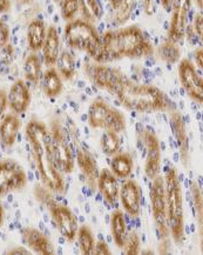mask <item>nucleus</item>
<instances>
[{
    "label": "nucleus",
    "mask_w": 203,
    "mask_h": 255,
    "mask_svg": "<svg viewBox=\"0 0 203 255\" xmlns=\"http://www.w3.org/2000/svg\"><path fill=\"white\" fill-rule=\"evenodd\" d=\"M100 147L103 154L107 156H113L116 153H119L121 147L119 134L112 132V130H104L100 139Z\"/></svg>",
    "instance_id": "cd10ccee"
},
{
    "label": "nucleus",
    "mask_w": 203,
    "mask_h": 255,
    "mask_svg": "<svg viewBox=\"0 0 203 255\" xmlns=\"http://www.w3.org/2000/svg\"><path fill=\"white\" fill-rule=\"evenodd\" d=\"M121 2H122V0H109V4L113 7L114 11H115V9H117V8L120 7Z\"/></svg>",
    "instance_id": "49530a36"
},
{
    "label": "nucleus",
    "mask_w": 203,
    "mask_h": 255,
    "mask_svg": "<svg viewBox=\"0 0 203 255\" xmlns=\"http://www.w3.org/2000/svg\"><path fill=\"white\" fill-rule=\"evenodd\" d=\"M31 92L24 80L18 79L12 84L7 92V103L12 113L21 116L31 105Z\"/></svg>",
    "instance_id": "f3484780"
},
{
    "label": "nucleus",
    "mask_w": 203,
    "mask_h": 255,
    "mask_svg": "<svg viewBox=\"0 0 203 255\" xmlns=\"http://www.w3.org/2000/svg\"><path fill=\"white\" fill-rule=\"evenodd\" d=\"M34 194L37 200L44 204L50 211L52 220L54 221L61 237L68 244L74 243V240L77 239L78 230H79V222H78L75 214L71 211V208L65 205L58 204L54 200V198L48 193V188L46 187L37 185L34 188Z\"/></svg>",
    "instance_id": "423d86ee"
},
{
    "label": "nucleus",
    "mask_w": 203,
    "mask_h": 255,
    "mask_svg": "<svg viewBox=\"0 0 203 255\" xmlns=\"http://www.w3.org/2000/svg\"><path fill=\"white\" fill-rule=\"evenodd\" d=\"M51 145L55 165L59 172L64 174H71L75 167V158L73 149L68 142L66 130L64 129L61 123L54 119L51 124Z\"/></svg>",
    "instance_id": "6e6552de"
},
{
    "label": "nucleus",
    "mask_w": 203,
    "mask_h": 255,
    "mask_svg": "<svg viewBox=\"0 0 203 255\" xmlns=\"http://www.w3.org/2000/svg\"><path fill=\"white\" fill-rule=\"evenodd\" d=\"M46 32H47V27L40 19H33L29 22L27 32H26V40H27L29 51L37 53L38 51L41 50L46 38Z\"/></svg>",
    "instance_id": "5701e85b"
},
{
    "label": "nucleus",
    "mask_w": 203,
    "mask_h": 255,
    "mask_svg": "<svg viewBox=\"0 0 203 255\" xmlns=\"http://www.w3.org/2000/svg\"><path fill=\"white\" fill-rule=\"evenodd\" d=\"M79 11H81L84 19L94 22L100 20L102 17V9H101L98 0H78Z\"/></svg>",
    "instance_id": "7c9ffc66"
},
{
    "label": "nucleus",
    "mask_w": 203,
    "mask_h": 255,
    "mask_svg": "<svg viewBox=\"0 0 203 255\" xmlns=\"http://www.w3.org/2000/svg\"><path fill=\"white\" fill-rule=\"evenodd\" d=\"M54 1H57V2H60V1H61V0H54Z\"/></svg>",
    "instance_id": "8fccbe9b"
},
{
    "label": "nucleus",
    "mask_w": 203,
    "mask_h": 255,
    "mask_svg": "<svg viewBox=\"0 0 203 255\" xmlns=\"http://www.w3.org/2000/svg\"><path fill=\"white\" fill-rule=\"evenodd\" d=\"M192 8V0H173L172 18L168 29V40L181 44L188 27V14Z\"/></svg>",
    "instance_id": "f8f14e48"
},
{
    "label": "nucleus",
    "mask_w": 203,
    "mask_h": 255,
    "mask_svg": "<svg viewBox=\"0 0 203 255\" xmlns=\"http://www.w3.org/2000/svg\"><path fill=\"white\" fill-rule=\"evenodd\" d=\"M194 29H195V33L198 34V37H199L200 39H202V34H203V21H202V13H201V12H199L198 14L195 15Z\"/></svg>",
    "instance_id": "58836bf2"
},
{
    "label": "nucleus",
    "mask_w": 203,
    "mask_h": 255,
    "mask_svg": "<svg viewBox=\"0 0 203 255\" xmlns=\"http://www.w3.org/2000/svg\"><path fill=\"white\" fill-rule=\"evenodd\" d=\"M165 191L167 205V221L169 234L175 244H182L185 240V215H183L182 187L178 171L169 167L165 174Z\"/></svg>",
    "instance_id": "20e7f679"
},
{
    "label": "nucleus",
    "mask_w": 203,
    "mask_h": 255,
    "mask_svg": "<svg viewBox=\"0 0 203 255\" xmlns=\"http://www.w3.org/2000/svg\"><path fill=\"white\" fill-rule=\"evenodd\" d=\"M196 4H198L200 11H202V0H195Z\"/></svg>",
    "instance_id": "de8ad7c7"
},
{
    "label": "nucleus",
    "mask_w": 203,
    "mask_h": 255,
    "mask_svg": "<svg viewBox=\"0 0 203 255\" xmlns=\"http://www.w3.org/2000/svg\"><path fill=\"white\" fill-rule=\"evenodd\" d=\"M192 198L194 202V209L196 213V220L199 222L200 228H202V218H203V201L201 188L195 181L192 182Z\"/></svg>",
    "instance_id": "72a5a7b5"
},
{
    "label": "nucleus",
    "mask_w": 203,
    "mask_h": 255,
    "mask_svg": "<svg viewBox=\"0 0 203 255\" xmlns=\"http://www.w3.org/2000/svg\"><path fill=\"white\" fill-rule=\"evenodd\" d=\"M121 205L127 214L137 218L141 212V188L135 180H126L120 187Z\"/></svg>",
    "instance_id": "2eb2a0df"
},
{
    "label": "nucleus",
    "mask_w": 203,
    "mask_h": 255,
    "mask_svg": "<svg viewBox=\"0 0 203 255\" xmlns=\"http://www.w3.org/2000/svg\"><path fill=\"white\" fill-rule=\"evenodd\" d=\"M134 161L129 153H116L110 160V171L117 179L126 180L132 174Z\"/></svg>",
    "instance_id": "393cba45"
},
{
    "label": "nucleus",
    "mask_w": 203,
    "mask_h": 255,
    "mask_svg": "<svg viewBox=\"0 0 203 255\" xmlns=\"http://www.w3.org/2000/svg\"><path fill=\"white\" fill-rule=\"evenodd\" d=\"M57 64L59 74L65 80H71L75 76V60L68 51L60 52Z\"/></svg>",
    "instance_id": "c85d7f7f"
},
{
    "label": "nucleus",
    "mask_w": 203,
    "mask_h": 255,
    "mask_svg": "<svg viewBox=\"0 0 203 255\" xmlns=\"http://www.w3.org/2000/svg\"><path fill=\"white\" fill-rule=\"evenodd\" d=\"M12 7L11 0H0V13H7Z\"/></svg>",
    "instance_id": "a19ab883"
},
{
    "label": "nucleus",
    "mask_w": 203,
    "mask_h": 255,
    "mask_svg": "<svg viewBox=\"0 0 203 255\" xmlns=\"http://www.w3.org/2000/svg\"><path fill=\"white\" fill-rule=\"evenodd\" d=\"M160 1H161L162 7L165 8L167 12L170 13V11H172V6H173V0H160Z\"/></svg>",
    "instance_id": "37998d69"
},
{
    "label": "nucleus",
    "mask_w": 203,
    "mask_h": 255,
    "mask_svg": "<svg viewBox=\"0 0 203 255\" xmlns=\"http://www.w3.org/2000/svg\"><path fill=\"white\" fill-rule=\"evenodd\" d=\"M25 135L32 147L35 165L42 184L51 192L65 193V180L55 165L51 145L50 129L38 119H31L25 128Z\"/></svg>",
    "instance_id": "f257e3e1"
},
{
    "label": "nucleus",
    "mask_w": 203,
    "mask_h": 255,
    "mask_svg": "<svg viewBox=\"0 0 203 255\" xmlns=\"http://www.w3.org/2000/svg\"><path fill=\"white\" fill-rule=\"evenodd\" d=\"M65 39L73 50L83 51L96 63H100L102 40L93 22L86 19H73L65 26Z\"/></svg>",
    "instance_id": "39448f33"
},
{
    "label": "nucleus",
    "mask_w": 203,
    "mask_h": 255,
    "mask_svg": "<svg viewBox=\"0 0 203 255\" xmlns=\"http://www.w3.org/2000/svg\"><path fill=\"white\" fill-rule=\"evenodd\" d=\"M140 140L146 147L147 156L145 162V173L150 180L160 174L161 169V145L160 140L155 133L150 129L142 128L139 132Z\"/></svg>",
    "instance_id": "ddd939ff"
},
{
    "label": "nucleus",
    "mask_w": 203,
    "mask_h": 255,
    "mask_svg": "<svg viewBox=\"0 0 203 255\" xmlns=\"http://www.w3.org/2000/svg\"><path fill=\"white\" fill-rule=\"evenodd\" d=\"M20 4H28V2H31V0H18Z\"/></svg>",
    "instance_id": "09e8293b"
},
{
    "label": "nucleus",
    "mask_w": 203,
    "mask_h": 255,
    "mask_svg": "<svg viewBox=\"0 0 203 255\" xmlns=\"http://www.w3.org/2000/svg\"><path fill=\"white\" fill-rule=\"evenodd\" d=\"M60 35L55 26H48L47 32H46V38L42 45V59L47 67H53L57 64L59 55H60Z\"/></svg>",
    "instance_id": "412c9836"
},
{
    "label": "nucleus",
    "mask_w": 203,
    "mask_h": 255,
    "mask_svg": "<svg viewBox=\"0 0 203 255\" xmlns=\"http://www.w3.org/2000/svg\"><path fill=\"white\" fill-rule=\"evenodd\" d=\"M21 128L20 117L14 113L6 114L0 123V141L6 147H12L17 141L19 130Z\"/></svg>",
    "instance_id": "4be33fe9"
},
{
    "label": "nucleus",
    "mask_w": 203,
    "mask_h": 255,
    "mask_svg": "<svg viewBox=\"0 0 203 255\" xmlns=\"http://www.w3.org/2000/svg\"><path fill=\"white\" fill-rule=\"evenodd\" d=\"M202 54H203V51L202 48H198L195 52V59H196V63H198V66L200 68H202Z\"/></svg>",
    "instance_id": "79ce46f5"
},
{
    "label": "nucleus",
    "mask_w": 203,
    "mask_h": 255,
    "mask_svg": "<svg viewBox=\"0 0 203 255\" xmlns=\"http://www.w3.org/2000/svg\"><path fill=\"white\" fill-rule=\"evenodd\" d=\"M40 84L45 96L48 98H57L58 96H60L62 88H64L62 78L59 74L57 68L54 67H48L42 73Z\"/></svg>",
    "instance_id": "b1692460"
},
{
    "label": "nucleus",
    "mask_w": 203,
    "mask_h": 255,
    "mask_svg": "<svg viewBox=\"0 0 203 255\" xmlns=\"http://www.w3.org/2000/svg\"><path fill=\"white\" fill-rule=\"evenodd\" d=\"M7 107H8L7 92H6L4 88H1V90H0V118L4 116Z\"/></svg>",
    "instance_id": "4c0bfd02"
},
{
    "label": "nucleus",
    "mask_w": 203,
    "mask_h": 255,
    "mask_svg": "<svg viewBox=\"0 0 203 255\" xmlns=\"http://www.w3.org/2000/svg\"><path fill=\"white\" fill-rule=\"evenodd\" d=\"M97 187L100 194L102 195L104 201L109 205H114L119 198V182L113 172L108 168H102L99 171V176L97 180Z\"/></svg>",
    "instance_id": "6ab92c4d"
},
{
    "label": "nucleus",
    "mask_w": 203,
    "mask_h": 255,
    "mask_svg": "<svg viewBox=\"0 0 203 255\" xmlns=\"http://www.w3.org/2000/svg\"><path fill=\"white\" fill-rule=\"evenodd\" d=\"M85 73L92 80V83L100 90L108 91L112 94L115 92L119 85L127 79L124 73L120 70L100 63H90L85 65Z\"/></svg>",
    "instance_id": "9d476101"
},
{
    "label": "nucleus",
    "mask_w": 203,
    "mask_h": 255,
    "mask_svg": "<svg viewBox=\"0 0 203 255\" xmlns=\"http://www.w3.org/2000/svg\"><path fill=\"white\" fill-rule=\"evenodd\" d=\"M9 38H11V32L7 24L0 18V48L5 47L8 44Z\"/></svg>",
    "instance_id": "e433bc0d"
},
{
    "label": "nucleus",
    "mask_w": 203,
    "mask_h": 255,
    "mask_svg": "<svg viewBox=\"0 0 203 255\" xmlns=\"http://www.w3.org/2000/svg\"><path fill=\"white\" fill-rule=\"evenodd\" d=\"M78 243H79L80 251L83 254H94L96 248V239H94L93 232L87 225L79 226L77 233Z\"/></svg>",
    "instance_id": "c756f323"
},
{
    "label": "nucleus",
    "mask_w": 203,
    "mask_h": 255,
    "mask_svg": "<svg viewBox=\"0 0 203 255\" xmlns=\"http://www.w3.org/2000/svg\"><path fill=\"white\" fill-rule=\"evenodd\" d=\"M22 240L29 250L41 255H52L55 253L54 247L46 235L37 228L26 227L21 231Z\"/></svg>",
    "instance_id": "a211bd4d"
},
{
    "label": "nucleus",
    "mask_w": 203,
    "mask_h": 255,
    "mask_svg": "<svg viewBox=\"0 0 203 255\" xmlns=\"http://www.w3.org/2000/svg\"><path fill=\"white\" fill-rule=\"evenodd\" d=\"M140 247H141L140 237L135 231H130L129 233H127L126 241H124L123 247L121 250L127 255H136L140 253Z\"/></svg>",
    "instance_id": "473e14b6"
},
{
    "label": "nucleus",
    "mask_w": 203,
    "mask_h": 255,
    "mask_svg": "<svg viewBox=\"0 0 203 255\" xmlns=\"http://www.w3.org/2000/svg\"><path fill=\"white\" fill-rule=\"evenodd\" d=\"M101 40L102 53L100 64L122 58L150 57L154 53L153 44L136 25L121 28L119 31H107L101 37Z\"/></svg>",
    "instance_id": "f03ea898"
},
{
    "label": "nucleus",
    "mask_w": 203,
    "mask_h": 255,
    "mask_svg": "<svg viewBox=\"0 0 203 255\" xmlns=\"http://www.w3.org/2000/svg\"><path fill=\"white\" fill-rule=\"evenodd\" d=\"M60 8L62 19L68 22L77 17L79 12V4H78V0H61Z\"/></svg>",
    "instance_id": "f704fd0d"
},
{
    "label": "nucleus",
    "mask_w": 203,
    "mask_h": 255,
    "mask_svg": "<svg viewBox=\"0 0 203 255\" xmlns=\"http://www.w3.org/2000/svg\"><path fill=\"white\" fill-rule=\"evenodd\" d=\"M149 197L156 232H158L159 237L165 240V239H168V237H170V234L168 221H167L165 179L160 174L153 179L152 185H150Z\"/></svg>",
    "instance_id": "1a4fd4ad"
},
{
    "label": "nucleus",
    "mask_w": 203,
    "mask_h": 255,
    "mask_svg": "<svg viewBox=\"0 0 203 255\" xmlns=\"http://www.w3.org/2000/svg\"><path fill=\"white\" fill-rule=\"evenodd\" d=\"M77 163L81 171V174L85 176L88 186L92 191L96 189L97 180L99 176V167L96 158L90 151L85 148H78L77 152Z\"/></svg>",
    "instance_id": "aec40b11"
},
{
    "label": "nucleus",
    "mask_w": 203,
    "mask_h": 255,
    "mask_svg": "<svg viewBox=\"0 0 203 255\" xmlns=\"http://www.w3.org/2000/svg\"><path fill=\"white\" fill-rule=\"evenodd\" d=\"M27 184V175L22 166L12 159L0 160V197L20 191Z\"/></svg>",
    "instance_id": "9b49d317"
},
{
    "label": "nucleus",
    "mask_w": 203,
    "mask_h": 255,
    "mask_svg": "<svg viewBox=\"0 0 203 255\" xmlns=\"http://www.w3.org/2000/svg\"><path fill=\"white\" fill-rule=\"evenodd\" d=\"M146 1H150V0H145V2H146Z\"/></svg>",
    "instance_id": "3c124183"
},
{
    "label": "nucleus",
    "mask_w": 203,
    "mask_h": 255,
    "mask_svg": "<svg viewBox=\"0 0 203 255\" xmlns=\"http://www.w3.org/2000/svg\"><path fill=\"white\" fill-rule=\"evenodd\" d=\"M94 254L109 255L110 250L108 248L107 244L104 241H98V243H96V248H94Z\"/></svg>",
    "instance_id": "ea45409f"
},
{
    "label": "nucleus",
    "mask_w": 203,
    "mask_h": 255,
    "mask_svg": "<svg viewBox=\"0 0 203 255\" xmlns=\"http://www.w3.org/2000/svg\"><path fill=\"white\" fill-rule=\"evenodd\" d=\"M87 119L92 128L112 130L117 134L123 132L127 126L123 114L101 98H98L91 104Z\"/></svg>",
    "instance_id": "0eeeda50"
},
{
    "label": "nucleus",
    "mask_w": 203,
    "mask_h": 255,
    "mask_svg": "<svg viewBox=\"0 0 203 255\" xmlns=\"http://www.w3.org/2000/svg\"><path fill=\"white\" fill-rule=\"evenodd\" d=\"M133 7L134 0H122L120 7L115 9V15H114V19H115L117 25H122L128 20L133 12Z\"/></svg>",
    "instance_id": "c9c22d12"
},
{
    "label": "nucleus",
    "mask_w": 203,
    "mask_h": 255,
    "mask_svg": "<svg viewBox=\"0 0 203 255\" xmlns=\"http://www.w3.org/2000/svg\"><path fill=\"white\" fill-rule=\"evenodd\" d=\"M179 79L183 90L189 98L196 103L202 104L203 100V80L189 59H182L179 64Z\"/></svg>",
    "instance_id": "4468645a"
},
{
    "label": "nucleus",
    "mask_w": 203,
    "mask_h": 255,
    "mask_svg": "<svg viewBox=\"0 0 203 255\" xmlns=\"http://www.w3.org/2000/svg\"><path fill=\"white\" fill-rule=\"evenodd\" d=\"M117 100L124 109L141 113L166 112L170 110V104L166 94L154 85L134 83L127 78L116 88Z\"/></svg>",
    "instance_id": "7ed1b4c3"
},
{
    "label": "nucleus",
    "mask_w": 203,
    "mask_h": 255,
    "mask_svg": "<svg viewBox=\"0 0 203 255\" xmlns=\"http://www.w3.org/2000/svg\"><path fill=\"white\" fill-rule=\"evenodd\" d=\"M159 55L161 58V60L166 61L168 64H175L178 63L181 58V50H180L178 44L169 41L167 39L166 41H163L159 47Z\"/></svg>",
    "instance_id": "2f4dec72"
},
{
    "label": "nucleus",
    "mask_w": 203,
    "mask_h": 255,
    "mask_svg": "<svg viewBox=\"0 0 203 255\" xmlns=\"http://www.w3.org/2000/svg\"><path fill=\"white\" fill-rule=\"evenodd\" d=\"M24 74L26 79L33 84H38L41 79V76H42L41 60L40 58H39V55L37 53H34V52L29 53L27 55V58L25 59Z\"/></svg>",
    "instance_id": "bb28decb"
},
{
    "label": "nucleus",
    "mask_w": 203,
    "mask_h": 255,
    "mask_svg": "<svg viewBox=\"0 0 203 255\" xmlns=\"http://www.w3.org/2000/svg\"><path fill=\"white\" fill-rule=\"evenodd\" d=\"M29 252L22 247H17L14 250H11L8 252V254H28Z\"/></svg>",
    "instance_id": "a18cd8bd"
},
{
    "label": "nucleus",
    "mask_w": 203,
    "mask_h": 255,
    "mask_svg": "<svg viewBox=\"0 0 203 255\" xmlns=\"http://www.w3.org/2000/svg\"><path fill=\"white\" fill-rule=\"evenodd\" d=\"M110 231H112L114 244L116 245V247L122 248L128 231H127L126 218H124L123 212L120 211V209H116L112 213V217H110Z\"/></svg>",
    "instance_id": "a878e982"
},
{
    "label": "nucleus",
    "mask_w": 203,
    "mask_h": 255,
    "mask_svg": "<svg viewBox=\"0 0 203 255\" xmlns=\"http://www.w3.org/2000/svg\"><path fill=\"white\" fill-rule=\"evenodd\" d=\"M5 222V209H4V205H2L1 200H0V227H2Z\"/></svg>",
    "instance_id": "c03bdc74"
},
{
    "label": "nucleus",
    "mask_w": 203,
    "mask_h": 255,
    "mask_svg": "<svg viewBox=\"0 0 203 255\" xmlns=\"http://www.w3.org/2000/svg\"><path fill=\"white\" fill-rule=\"evenodd\" d=\"M169 124L180 151V158H181L182 165L185 167H188L189 159H191V152H189L191 146H189V135L188 132H187L186 122L183 119L182 114L180 112L170 113Z\"/></svg>",
    "instance_id": "dca6fc26"
}]
</instances>
